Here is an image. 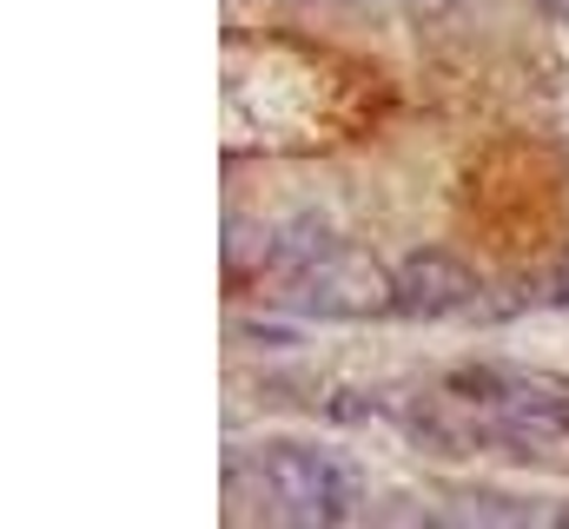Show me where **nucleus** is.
Instances as JSON below:
<instances>
[{
	"label": "nucleus",
	"instance_id": "5",
	"mask_svg": "<svg viewBox=\"0 0 569 529\" xmlns=\"http://www.w3.org/2000/svg\"><path fill=\"white\" fill-rule=\"evenodd\" d=\"M351 7H365V13H405V20H443L463 0H351Z\"/></svg>",
	"mask_w": 569,
	"mask_h": 529
},
{
	"label": "nucleus",
	"instance_id": "3",
	"mask_svg": "<svg viewBox=\"0 0 569 529\" xmlns=\"http://www.w3.org/2000/svg\"><path fill=\"white\" fill-rule=\"evenodd\" d=\"M450 391L483 410L490 443L550 450L557 437H569V378H543V371H523V365H477Z\"/></svg>",
	"mask_w": 569,
	"mask_h": 529
},
{
	"label": "nucleus",
	"instance_id": "2",
	"mask_svg": "<svg viewBox=\"0 0 569 529\" xmlns=\"http://www.w3.org/2000/svg\"><path fill=\"white\" fill-rule=\"evenodd\" d=\"M279 264H284L279 291L298 311H318V318H385V311H398V271H385L358 246L325 239L318 226H298L291 252Z\"/></svg>",
	"mask_w": 569,
	"mask_h": 529
},
{
	"label": "nucleus",
	"instance_id": "6",
	"mask_svg": "<svg viewBox=\"0 0 569 529\" xmlns=\"http://www.w3.org/2000/svg\"><path fill=\"white\" fill-rule=\"evenodd\" d=\"M543 7H557V13H569V0H543Z\"/></svg>",
	"mask_w": 569,
	"mask_h": 529
},
{
	"label": "nucleus",
	"instance_id": "4",
	"mask_svg": "<svg viewBox=\"0 0 569 529\" xmlns=\"http://www.w3.org/2000/svg\"><path fill=\"white\" fill-rule=\"evenodd\" d=\"M477 305H483V285L457 252H411L398 264V311L405 318L430 325V318H463Z\"/></svg>",
	"mask_w": 569,
	"mask_h": 529
},
{
	"label": "nucleus",
	"instance_id": "7",
	"mask_svg": "<svg viewBox=\"0 0 569 529\" xmlns=\"http://www.w3.org/2000/svg\"><path fill=\"white\" fill-rule=\"evenodd\" d=\"M338 7H345V0H338Z\"/></svg>",
	"mask_w": 569,
	"mask_h": 529
},
{
	"label": "nucleus",
	"instance_id": "8",
	"mask_svg": "<svg viewBox=\"0 0 569 529\" xmlns=\"http://www.w3.org/2000/svg\"><path fill=\"white\" fill-rule=\"evenodd\" d=\"M563 517H569V510H563Z\"/></svg>",
	"mask_w": 569,
	"mask_h": 529
},
{
	"label": "nucleus",
	"instance_id": "1",
	"mask_svg": "<svg viewBox=\"0 0 569 529\" xmlns=\"http://www.w3.org/2000/svg\"><path fill=\"white\" fill-rule=\"evenodd\" d=\"M246 477V490L259 497L266 517L279 523H345L365 503V470L325 443H298V437H272L259 450H246L232 463Z\"/></svg>",
	"mask_w": 569,
	"mask_h": 529
}]
</instances>
